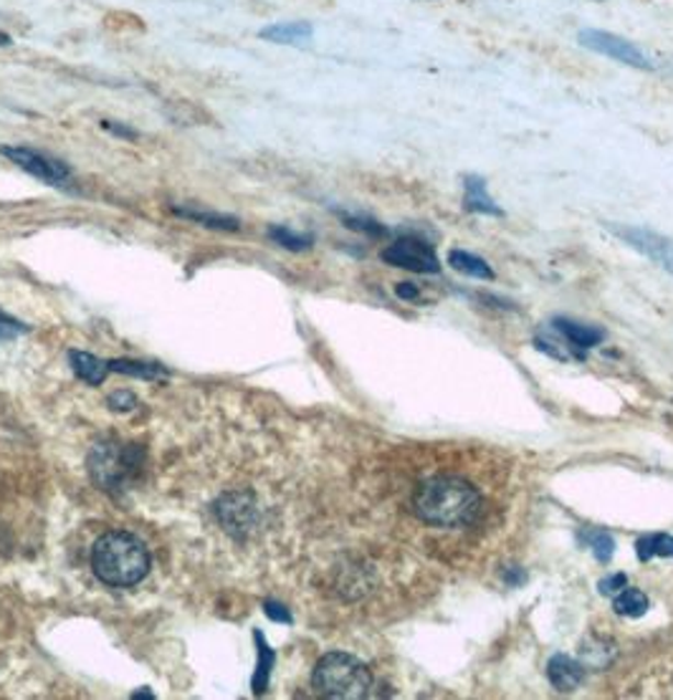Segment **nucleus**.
Returning <instances> with one entry per match:
<instances>
[{"label": "nucleus", "instance_id": "a211bd4d", "mask_svg": "<svg viewBox=\"0 0 673 700\" xmlns=\"http://www.w3.org/2000/svg\"><path fill=\"white\" fill-rule=\"evenodd\" d=\"M176 213L182 215V218H190V221H195V223H203V225H207V228H215V230H238V221L226 218V215H218V213L186 211V207H178Z\"/></svg>", "mask_w": 673, "mask_h": 700}, {"label": "nucleus", "instance_id": "412c9836", "mask_svg": "<svg viewBox=\"0 0 673 700\" xmlns=\"http://www.w3.org/2000/svg\"><path fill=\"white\" fill-rule=\"evenodd\" d=\"M587 537H590V549H593L595 560L608 564L615 554V539L608 531H590Z\"/></svg>", "mask_w": 673, "mask_h": 700}, {"label": "nucleus", "instance_id": "c85d7f7f", "mask_svg": "<svg viewBox=\"0 0 673 700\" xmlns=\"http://www.w3.org/2000/svg\"><path fill=\"white\" fill-rule=\"evenodd\" d=\"M132 698H153V693H147V690H143V693H139V690H137V693H132Z\"/></svg>", "mask_w": 673, "mask_h": 700}, {"label": "nucleus", "instance_id": "ddd939ff", "mask_svg": "<svg viewBox=\"0 0 673 700\" xmlns=\"http://www.w3.org/2000/svg\"><path fill=\"white\" fill-rule=\"evenodd\" d=\"M448 263L453 266L456 271L463 273V276H471V279H484V281H492L494 279V269L489 266L484 258L476 256V253H469V251H451L448 253Z\"/></svg>", "mask_w": 673, "mask_h": 700}, {"label": "nucleus", "instance_id": "bb28decb", "mask_svg": "<svg viewBox=\"0 0 673 700\" xmlns=\"http://www.w3.org/2000/svg\"><path fill=\"white\" fill-rule=\"evenodd\" d=\"M397 296L405 298V302H411V298L418 296V289H415L413 283H401V286H397Z\"/></svg>", "mask_w": 673, "mask_h": 700}, {"label": "nucleus", "instance_id": "9d476101", "mask_svg": "<svg viewBox=\"0 0 673 700\" xmlns=\"http://www.w3.org/2000/svg\"><path fill=\"white\" fill-rule=\"evenodd\" d=\"M463 190H467V197H463L467 211L484 213V215H504L502 207L494 203V197L486 193V182L476 178V174H471V178L463 180Z\"/></svg>", "mask_w": 673, "mask_h": 700}, {"label": "nucleus", "instance_id": "f3484780", "mask_svg": "<svg viewBox=\"0 0 673 700\" xmlns=\"http://www.w3.org/2000/svg\"><path fill=\"white\" fill-rule=\"evenodd\" d=\"M269 238L281 248H289V251H306V248H312L314 244L312 236L296 233L292 228H287V225H273V228H269Z\"/></svg>", "mask_w": 673, "mask_h": 700}, {"label": "nucleus", "instance_id": "aec40b11", "mask_svg": "<svg viewBox=\"0 0 673 700\" xmlns=\"http://www.w3.org/2000/svg\"><path fill=\"white\" fill-rule=\"evenodd\" d=\"M537 349H542L545 354H550V357H554V360H572V357H583L580 352H575V349H568V345H570V339L564 337V341L562 339H557V337H545V335H539L537 337Z\"/></svg>", "mask_w": 673, "mask_h": 700}, {"label": "nucleus", "instance_id": "dca6fc26", "mask_svg": "<svg viewBox=\"0 0 673 700\" xmlns=\"http://www.w3.org/2000/svg\"><path fill=\"white\" fill-rule=\"evenodd\" d=\"M110 372H122V374H130V377H139V380H165L168 377V370H165V366H160V364L130 362V360L110 362Z\"/></svg>", "mask_w": 673, "mask_h": 700}, {"label": "nucleus", "instance_id": "f8f14e48", "mask_svg": "<svg viewBox=\"0 0 673 700\" xmlns=\"http://www.w3.org/2000/svg\"><path fill=\"white\" fill-rule=\"evenodd\" d=\"M554 327H557V331H560L562 337L570 339L572 347H577V349L597 347L605 339L603 329L585 327V324H577V321H570V319H557Z\"/></svg>", "mask_w": 673, "mask_h": 700}, {"label": "nucleus", "instance_id": "7ed1b4c3", "mask_svg": "<svg viewBox=\"0 0 673 700\" xmlns=\"http://www.w3.org/2000/svg\"><path fill=\"white\" fill-rule=\"evenodd\" d=\"M314 688L324 698L357 700L368 698L372 688V675L368 665L347 653H329L317 663L312 675Z\"/></svg>", "mask_w": 673, "mask_h": 700}, {"label": "nucleus", "instance_id": "423d86ee", "mask_svg": "<svg viewBox=\"0 0 673 700\" xmlns=\"http://www.w3.org/2000/svg\"><path fill=\"white\" fill-rule=\"evenodd\" d=\"M382 261L413 273H438L440 263L434 248L418 238H401L382 251Z\"/></svg>", "mask_w": 673, "mask_h": 700}, {"label": "nucleus", "instance_id": "cd10ccee", "mask_svg": "<svg viewBox=\"0 0 673 700\" xmlns=\"http://www.w3.org/2000/svg\"><path fill=\"white\" fill-rule=\"evenodd\" d=\"M504 579L509 582V585H525L527 574H525V572H506V574H504Z\"/></svg>", "mask_w": 673, "mask_h": 700}, {"label": "nucleus", "instance_id": "39448f33", "mask_svg": "<svg viewBox=\"0 0 673 700\" xmlns=\"http://www.w3.org/2000/svg\"><path fill=\"white\" fill-rule=\"evenodd\" d=\"M580 44L590 52L610 56L615 61L626 64V66H636V69H653V64L648 61V56L641 52V48L630 44V41L615 36V33L608 31H583L580 33Z\"/></svg>", "mask_w": 673, "mask_h": 700}, {"label": "nucleus", "instance_id": "0eeeda50", "mask_svg": "<svg viewBox=\"0 0 673 700\" xmlns=\"http://www.w3.org/2000/svg\"><path fill=\"white\" fill-rule=\"evenodd\" d=\"M0 155L19 165L21 170L33 174V178L46 182V185H61V182L69 180L71 174V170L66 168L64 162L52 160V157L41 155L36 153V149H29V147H0Z\"/></svg>", "mask_w": 673, "mask_h": 700}, {"label": "nucleus", "instance_id": "4be33fe9", "mask_svg": "<svg viewBox=\"0 0 673 700\" xmlns=\"http://www.w3.org/2000/svg\"><path fill=\"white\" fill-rule=\"evenodd\" d=\"M23 331H29V327H23L21 321H15L8 314L0 312V341L19 337V335H23Z\"/></svg>", "mask_w": 673, "mask_h": 700}, {"label": "nucleus", "instance_id": "f257e3e1", "mask_svg": "<svg viewBox=\"0 0 673 700\" xmlns=\"http://www.w3.org/2000/svg\"><path fill=\"white\" fill-rule=\"evenodd\" d=\"M484 501L469 481L456 476H436L415 488L413 511L420 521L438 529L471 527L479 519Z\"/></svg>", "mask_w": 673, "mask_h": 700}, {"label": "nucleus", "instance_id": "5701e85b", "mask_svg": "<svg viewBox=\"0 0 673 700\" xmlns=\"http://www.w3.org/2000/svg\"><path fill=\"white\" fill-rule=\"evenodd\" d=\"M106 403H110L112 410H122V413H127V410H132V407L137 405V397L132 395V393H127V389H120V393L110 395V399H106Z\"/></svg>", "mask_w": 673, "mask_h": 700}, {"label": "nucleus", "instance_id": "1a4fd4ad", "mask_svg": "<svg viewBox=\"0 0 673 700\" xmlns=\"http://www.w3.org/2000/svg\"><path fill=\"white\" fill-rule=\"evenodd\" d=\"M312 23L306 21H294V23H277V26H269L261 31L263 41H271V44H284V46H299L306 44L312 38Z\"/></svg>", "mask_w": 673, "mask_h": 700}, {"label": "nucleus", "instance_id": "20e7f679", "mask_svg": "<svg viewBox=\"0 0 673 700\" xmlns=\"http://www.w3.org/2000/svg\"><path fill=\"white\" fill-rule=\"evenodd\" d=\"M608 228L622 244H628L633 251L646 256L648 261L659 263L663 271H669L673 276V238H666L648 228H636V225H608Z\"/></svg>", "mask_w": 673, "mask_h": 700}, {"label": "nucleus", "instance_id": "6e6552de", "mask_svg": "<svg viewBox=\"0 0 673 700\" xmlns=\"http://www.w3.org/2000/svg\"><path fill=\"white\" fill-rule=\"evenodd\" d=\"M547 675H550V682L557 690L568 693V690H575L585 680V668L568 655H554Z\"/></svg>", "mask_w": 673, "mask_h": 700}, {"label": "nucleus", "instance_id": "6ab92c4d", "mask_svg": "<svg viewBox=\"0 0 673 700\" xmlns=\"http://www.w3.org/2000/svg\"><path fill=\"white\" fill-rule=\"evenodd\" d=\"M256 640H259V670L254 675V690L256 693H263L266 686H269V673L273 665V653L271 647L266 645V640L261 637V632H256Z\"/></svg>", "mask_w": 673, "mask_h": 700}, {"label": "nucleus", "instance_id": "a878e982", "mask_svg": "<svg viewBox=\"0 0 673 700\" xmlns=\"http://www.w3.org/2000/svg\"><path fill=\"white\" fill-rule=\"evenodd\" d=\"M263 612L271 617L273 622H292V614H289V610L287 607H281V605H277V602H266V607H263Z\"/></svg>", "mask_w": 673, "mask_h": 700}, {"label": "nucleus", "instance_id": "4468645a", "mask_svg": "<svg viewBox=\"0 0 673 700\" xmlns=\"http://www.w3.org/2000/svg\"><path fill=\"white\" fill-rule=\"evenodd\" d=\"M648 607L651 605H648V597L641 589H620V595L613 599V610L622 617H630V620L643 617Z\"/></svg>", "mask_w": 673, "mask_h": 700}, {"label": "nucleus", "instance_id": "9b49d317", "mask_svg": "<svg viewBox=\"0 0 673 700\" xmlns=\"http://www.w3.org/2000/svg\"><path fill=\"white\" fill-rule=\"evenodd\" d=\"M69 362H71V370L77 372V377H81L85 382H89V385H102L106 374H110V362L99 360V357L89 354V352H69Z\"/></svg>", "mask_w": 673, "mask_h": 700}, {"label": "nucleus", "instance_id": "393cba45", "mask_svg": "<svg viewBox=\"0 0 673 700\" xmlns=\"http://www.w3.org/2000/svg\"><path fill=\"white\" fill-rule=\"evenodd\" d=\"M622 587H628V577L626 574H615V577H608L601 582V595H615Z\"/></svg>", "mask_w": 673, "mask_h": 700}, {"label": "nucleus", "instance_id": "f03ea898", "mask_svg": "<svg viewBox=\"0 0 673 700\" xmlns=\"http://www.w3.org/2000/svg\"><path fill=\"white\" fill-rule=\"evenodd\" d=\"M91 566L106 587H135L147 577L149 552L135 533L110 531L91 549Z\"/></svg>", "mask_w": 673, "mask_h": 700}, {"label": "nucleus", "instance_id": "b1692460", "mask_svg": "<svg viewBox=\"0 0 673 700\" xmlns=\"http://www.w3.org/2000/svg\"><path fill=\"white\" fill-rule=\"evenodd\" d=\"M347 225H350V228H355V230H362V233H368V236H382V230L380 225L375 223V221H364V218H350V215H347Z\"/></svg>", "mask_w": 673, "mask_h": 700}, {"label": "nucleus", "instance_id": "2eb2a0df", "mask_svg": "<svg viewBox=\"0 0 673 700\" xmlns=\"http://www.w3.org/2000/svg\"><path fill=\"white\" fill-rule=\"evenodd\" d=\"M638 560L648 562L653 556H673V537H666V533H648V537L638 539Z\"/></svg>", "mask_w": 673, "mask_h": 700}]
</instances>
